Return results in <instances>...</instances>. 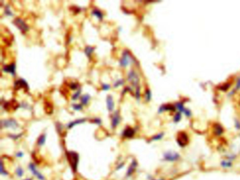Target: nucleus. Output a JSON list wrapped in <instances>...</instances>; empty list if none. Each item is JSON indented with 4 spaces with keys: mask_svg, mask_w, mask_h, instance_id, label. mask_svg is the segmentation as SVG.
I'll return each instance as SVG.
<instances>
[{
    "mask_svg": "<svg viewBox=\"0 0 240 180\" xmlns=\"http://www.w3.org/2000/svg\"><path fill=\"white\" fill-rule=\"evenodd\" d=\"M66 156L72 170L73 172H75L77 171V164H78L79 161V155L75 151H67Z\"/></svg>",
    "mask_w": 240,
    "mask_h": 180,
    "instance_id": "1",
    "label": "nucleus"
},
{
    "mask_svg": "<svg viewBox=\"0 0 240 180\" xmlns=\"http://www.w3.org/2000/svg\"><path fill=\"white\" fill-rule=\"evenodd\" d=\"M13 23L23 34H25L28 31V29H29V27H28V26L26 23L25 21L20 18H17L15 19L14 21H13Z\"/></svg>",
    "mask_w": 240,
    "mask_h": 180,
    "instance_id": "2",
    "label": "nucleus"
},
{
    "mask_svg": "<svg viewBox=\"0 0 240 180\" xmlns=\"http://www.w3.org/2000/svg\"><path fill=\"white\" fill-rule=\"evenodd\" d=\"M180 156L179 153L174 151H168L164 153L163 155V160L168 162H175L178 160Z\"/></svg>",
    "mask_w": 240,
    "mask_h": 180,
    "instance_id": "3",
    "label": "nucleus"
},
{
    "mask_svg": "<svg viewBox=\"0 0 240 180\" xmlns=\"http://www.w3.org/2000/svg\"><path fill=\"white\" fill-rule=\"evenodd\" d=\"M1 127H4L7 128H12L14 130L19 127V125L17 123V121L13 119L2 120L1 121Z\"/></svg>",
    "mask_w": 240,
    "mask_h": 180,
    "instance_id": "4",
    "label": "nucleus"
},
{
    "mask_svg": "<svg viewBox=\"0 0 240 180\" xmlns=\"http://www.w3.org/2000/svg\"><path fill=\"white\" fill-rule=\"evenodd\" d=\"M128 81L131 83L132 85L134 87H136L137 88L138 86V83H139V77L137 74V73L135 72L134 70H131V71L129 72L128 74Z\"/></svg>",
    "mask_w": 240,
    "mask_h": 180,
    "instance_id": "5",
    "label": "nucleus"
},
{
    "mask_svg": "<svg viewBox=\"0 0 240 180\" xmlns=\"http://www.w3.org/2000/svg\"><path fill=\"white\" fill-rule=\"evenodd\" d=\"M132 60V58H130V53L128 51H125L123 53V56L120 60V65L123 67H127L129 65Z\"/></svg>",
    "mask_w": 240,
    "mask_h": 180,
    "instance_id": "6",
    "label": "nucleus"
},
{
    "mask_svg": "<svg viewBox=\"0 0 240 180\" xmlns=\"http://www.w3.org/2000/svg\"><path fill=\"white\" fill-rule=\"evenodd\" d=\"M14 88L15 90H20V89L23 88L26 91H28L29 90V86H28V83L26 80L23 79H20L18 80L15 81L14 83Z\"/></svg>",
    "mask_w": 240,
    "mask_h": 180,
    "instance_id": "7",
    "label": "nucleus"
},
{
    "mask_svg": "<svg viewBox=\"0 0 240 180\" xmlns=\"http://www.w3.org/2000/svg\"><path fill=\"white\" fill-rule=\"evenodd\" d=\"M19 107L20 105L15 100H11L10 102H5V103L3 105L4 109L7 111H9V109H14V110H16Z\"/></svg>",
    "mask_w": 240,
    "mask_h": 180,
    "instance_id": "8",
    "label": "nucleus"
},
{
    "mask_svg": "<svg viewBox=\"0 0 240 180\" xmlns=\"http://www.w3.org/2000/svg\"><path fill=\"white\" fill-rule=\"evenodd\" d=\"M28 167H29V169L32 172L33 175H35L39 180H45V177H44V175H42L40 172L37 170V168H36L35 167V165L33 163H31L29 164V166H28Z\"/></svg>",
    "mask_w": 240,
    "mask_h": 180,
    "instance_id": "9",
    "label": "nucleus"
},
{
    "mask_svg": "<svg viewBox=\"0 0 240 180\" xmlns=\"http://www.w3.org/2000/svg\"><path fill=\"white\" fill-rule=\"evenodd\" d=\"M120 116L119 113V111L117 110L113 113L112 118H111V127L112 128H116L118 125L120 124Z\"/></svg>",
    "mask_w": 240,
    "mask_h": 180,
    "instance_id": "10",
    "label": "nucleus"
},
{
    "mask_svg": "<svg viewBox=\"0 0 240 180\" xmlns=\"http://www.w3.org/2000/svg\"><path fill=\"white\" fill-rule=\"evenodd\" d=\"M177 143L179 144V145L180 147H185L187 145L188 143V137L186 134L184 133V132H182V133L179 134L178 137H177Z\"/></svg>",
    "mask_w": 240,
    "mask_h": 180,
    "instance_id": "11",
    "label": "nucleus"
},
{
    "mask_svg": "<svg viewBox=\"0 0 240 180\" xmlns=\"http://www.w3.org/2000/svg\"><path fill=\"white\" fill-rule=\"evenodd\" d=\"M135 130L131 127H126L122 132V136L125 138H132L135 135Z\"/></svg>",
    "mask_w": 240,
    "mask_h": 180,
    "instance_id": "12",
    "label": "nucleus"
},
{
    "mask_svg": "<svg viewBox=\"0 0 240 180\" xmlns=\"http://www.w3.org/2000/svg\"><path fill=\"white\" fill-rule=\"evenodd\" d=\"M137 167V160H136L135 159H133V160H132V163H131V164H130V166H129V168H128L127 172H126V177H129L132 175H133V174L134 173V172L135 171Z\"/></svg>",
    "mask_w": 240,
    "mask_h": 180,
    "instance_id": "13",
    "label": "nucleus"
},
{
    "mask_svg": "<svg viewBox=\"0 0 240 180\" xmlns=\"http://www.w3.org/2000/svg\"><path fill=\"white\" fill-rule=\"evenodd\" d=\"M3 71L4 72L9 73L12 75H15L16 74V65L14 63L10 64V65H6L3 68Z\"/></svg>",
    "mask_w": 240,
    "mask_h": 180,
    "instance_id": "14",
    "label": "nucleus"
},
{
    "mask_svg": "<svg viewBox=\"0 0 240 180\" xmlns=\"http://www.w3.org/2000/svg\"><path fill=\"white\" fill-rule=\"evenodd\" d=\"M107 109L109 111H112L114 109V102H113V97L111 95H108L107 98Z\"/></svg>",
    "mask_w": 240,
    "mask_h": 180,
    "instance_id": "15",
    "label": "nucleus"
},
{
    "mask_svg": "<svg viewBox=\"0 0 240 180\" xmlns=\"http://www.w3.org/2000/svg\"><path fill=\"white\" fill-rule=\"evenodd\" d=\"M86 121V119H77V120H75L74 121H72V122L69 123V124L67 125V127L69 128V129H71V128H73V127H74L75 126H76V125H79L80 124H83L84 122H85Z\"/></svg>",
    "mask_w": 240,
    "mask_h": 180,
    "instance_id": "16",
    "label": "nucleus"
},
{
    "mask_svg": "<svg viewBox=\"0 0 240 180\" xmlns=\"http://www.w3.org/2000/svg\"><path fill=\"white\" fill-rule=\"evenodd\" d=\"M220 166L222 168L227 169V168H230L232 166V160H229V159H225V160H222L220 162Z\"/></svg>",
    "mask_w": 240,
    "mask_h": 180,
    "instance_id": "17",
    "label": "nucleus"
},
{
    "mask_svg": "<svg viewBox=\"0 0 240 180\" xmlns=\"http://www.w3.org/2000/svg\"><path fill=\"white\" fill-rule=\"evenodd\" d=\"M92 14L93 15V16L97 17V18L99 19V20H103V18H104L103 14H102V12H101V11L99 10V9H94V10L92 11Z\"/></svg>",
    "mask_w": 240,
    "mask_h": 180,
    "instance_id": "18",
    "label": "nucleus"
},
{
    "mask_svg": "<svg viewBox=\"0 0 240 180\" xmlns=\"http://www.w3.org/2000/svg\"><path fill=\"white\" fill-rule=\"evenodd\" d=\"M44 110L48 114H52L53 112V106L50 102H46L44 103Z\"/></svg>",
    "mask_w": 240,
    "mask_h": 180,
    "instance_id": "19",
    "label": "nucleus"
},
{
    "mask_svg": "<svg viewBox=\"0 0 240 180\" xmlns=\"http://www.w3.org/2000/svg\"><path fill=\"white\" fill-rule=\"evenodd\" d=\"M90 98H91V96H90L89 94H86V95H82L80 98L81 104L83 105H87L88 104L89 101H90Z\"/></svg>",
    "mask_w": 240,
    "mask_h": 180,
    "instance_id": "20",
    "label": "nucleus"
},
{
    "mask_svg": "<svg viewBox=\"0 0 240 180\" xmlns=\"http://www.w3.org/2000/svg\"><path fill=\"white\" fill-rule=\"evenodd\" d=\"M94 49H95V48H94V47H92L91 46H88L85 47V53L86 56H88L89 58H90L92 54L93 53Z\"/></svg>",
    "mask_w": 240,
    "mask_h": 180,
    "instance_id": "21",
    "label": "nucleus"
},
{
    "mask_svg": "<svg viewBox=\"0 0 240 180\" xmlns=\"http://www.w3.org/2000/svg\"><path fill=\"white\" fill-rule=\"evenodd\" d=\"M45 141H46V134H41L37 140V145L39 147H42L44 145Z\"/></svg>",
    "mask_w": 240,
    "mask_h": 180,
    "instance_id": "22",
    "label": "nucleus"
},
{
    "mask_svg": "<svg viewBox=\"0 0 240 180\" xmlns=\"http://www.w3.org/2000/svg\"><path fill=\"white\" fill-rule=\"evenodd\" d=\"M15 173H16V175L18 176V177H21L24 175V171L21 167H18V168L16 169Z\"/></svg>",
    "mask_w": 240,
    "mask_h": 180,
    "instance_id": "23",
    "label": "nucleus"
},
{
    "mask_svg": "<svg viewBox=\"0 0 240 180\" xmlns=\"http://www.w3.org/2000/svg\"><path fill=\"white\" fill-rule=\"evenodd\" d=\"M124 84V80L123 79H118L115 81L114 85H113V87L114 88H118V86H122V85Z\"/></svg>",
    "mask_w": 240,
    "mask_h": 180,
    "instance_id": "24",
    "label": "nucleus"
},
{
    "mask_svg": "<svg viewBox=\"0 0 240 180\" xmlns=\"http://www.w3.org/2000/svg\"><path fill=\"white\" fill-rule=\"evenodd\" d=\"M72 107H73V109L75 111H80L82 109V106L80 104H73Z\"/></svg>",
    "mask_w": 240,
    "mask_h": 180,
    "instance_id": "25",
    "label": "nucleus"
},
{
    "mask_svg": "<svg viewBox=\"0 0 240 180\" xmlns=\"http://www.w3.org/2000/svg\"><path fill=\"white\" fill-rule=\"evenodd\" d=\"M163 137V133H159L158 134H156L154 137L152 138V140L153 141H157V140H160L162 137Z\"/></svg>",
    "mask_w": 240,
    "mask_h": 180,
    "instance_id": "26",
    "label": "nucleus"
},
{
    "mask_svg": "<svg viewBox=\"0 0 240 180\" xmlns=\"http://www.w3.org/2000/svg\"><path fill=\"white\" fill-rule=\"evenodd\" d=\"M5 14L6 15H7L8 16H13V13L12 11H11L10 9V7H9V6H7V7H5Z\"/></svg>",
    "mask_w": 240,
    "mask_h": 180,
    "instance_id": "27",
    "label": "nucleus"
},
{
    "mask_svg": "<svg viewBox=\"0 0 240 180\" xmlns=\"http://www.w3.org/2000/svg\"><path fill=\"white\" fill-rule=\"evenodd\" d=\"M80 94H81V89L80 88L76 93H75L74 95H73V97H72V100H76L77 98L80 97Z\"/></svg>",
    "mask_w": 240,
    "mask_h": 180,
    "instance_id": "28",
    "label": "nucleus"
},
{
    "mask_svg": "<svg viewBox=\"0 0 240 180\" xmlns=\"http://www.w3.org/2000/svg\"><path fill=\"white\" fill-rule=\"evenodd\" d=\"M69 87L71 88V90H76V89L79 87V86H78V84H77V83L72 82L69 84Z\"/></svg>",
    "mask_w": 240,
    "mask_h": 180,
    "instance_id": "29",
    "label": "nucleus"
},
{
    "mask_svg": "<svg viewBox=\"0 0 240 180\" xmlns=\"http://www.w3.org/2000/svg\"><path fill=\"white\" fill-rule=\"evenodd\" d=\"M22 133H20V134H9V137H11V138H12L13 140H17V139H18V138L19 137H21V135H22Z\"/></svg>",
    "mask_w": 240,
    "mask_h": 180,
    "instance_id": "30",
    "label": "nucleus"
},
{
    "mask_svg": "<svg viewBox=\"0 0 240 180\" xmlns=\"http://www.w3.org/2000/svg\"><path fill=\"white\" fill-rule=\"evenodd\" d=\"M111 86L109 84H107V83H104L102 84V90H104V91H107V90H110Z\"/></svg>",
    "mask_w": 240,
    "mask_h": 180,
    "instance_id": "31",
    "label": "nucleus"
},
{
    "mask_svg": "<svg viewBox=\"0 0 240 180\" xmlns=\"http://www.w3.org/2000/svg\"><path fill=\"white\" fill-rule=\"evenodd\" d=\"M135 97L137 98V100L139 99V98H140V91H139V86L137 87V88H136V90H135Z\"/></svg>",
    "mask_w": 240,
    "mask_h": 180,
    "instance_id": "32",
    "label": "nucleus"
},
{
    "mask_svg": "<svg viewBox=\"0 0 240 180\" xmlns=\"http://www.w3.org/2000/svg\"><path fill=\"white\" fill-rule=\"evenodd\" d=\"M92 122L94 123V124L99 125V126H100V125L101 124V119H98V118H96V119H93V121H92Z\"/></svg>",
    "mask_w": 240,
    "mask_h": 180,
    "instance_id": "33",
    "label": "nucleus"
},
{
    "mask_svg": "<svg viewBox=\"0 0 240 180\" xmlns=\"http://www.w3.org/2000/svg\"><path fill=\"white\" fill-rule=\"evenodd\" d=\"M145 98H146L147 101H149V100H150V99H151V93L149 90H146V97H145Z\"/></svg>",
    "mask_w": 240,
    "mask_h": 180,
    "instance_id": "34",
    "label": "nucleus"
},
{
    "mask_svg": "<svg viewBox=\"0 0 240 180\" xmlns=\"http://www.w3.org/2000/svg\"><path fill=\"white\" fill-rule=\"evenodd\" d=\"M23 156H24V153L21 152V151H18V152H17L16 154V156L17 157V158H22Z\"/></svg>",
    "mask_w": 240,
    "mask_h": 180,
    "instance_id": "35",
    "label": "nucleus"
},
{
    "mask_svg": "<svg viewBox=\"0 0 240 180\" xmlns=\"http://www.w3.org/2000/svg\"><path fill=\"white\" fill-rule=\"evenodd\" d=\"M124 165H125V163H120V165H119V166H117L116 170H119V169H120V168H122L123 167Z\"/></svg>",
    "mask_w": 240,
    "mask_h": 180,
    "instance_id": "36",
    "label": "nucleus"
},
{
    "mask_svg": "<svg viewBox=\"0 0 240 180\" xmlns=\"http://www.w3.org/2000/svg\"><path fill=\"white\" fill-rule=\"evenodd\" d=\"M150 180H166L165 179H163V178H159V179H154V178H152Z\"/></svg>",
    "mask_w": 240,
    "mask_h": 180,
    "instance_id": "37",
    "label": "nucleus"
},
{
    "mask_svg": "<svg viewBox=\"0 0 240 180\" xmlns=\"http://www.w3.org/2000/svg\"><path fill=\"white\" fill-rule=\"evenodd\" d=\"M24 180H32L31 178H29V179H28V178H27V179H24Z\"/></svg>",
    "mask_w": 240,
    "mask_h": 180,
    "instance_id": "38",
    "label": "nucleus"
}]
</instances>
